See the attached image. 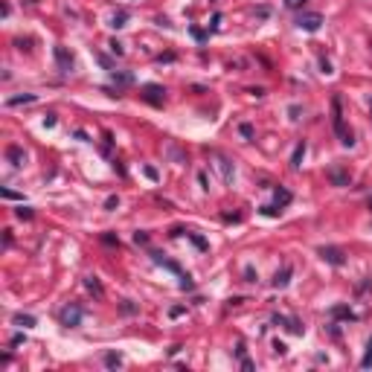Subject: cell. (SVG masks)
Returning a JSON list of instances; mask_svg holds the SVG:
<instances>
[{"label": "cell", "instance_id": "1", "mask_svg": "<svg viewBox=\"0 0 372 372\" xmlns=\"http://www.w3.org/2000/svg\"><path fill=\"white\" fill-rule=\"evenodd\" d=\"M332 111H335V131H337V137H340V143L343 146H352L355 140H352V131H349L346 125H343V114H340V99H332Z\"/></svg>", "mask_w": 372, "mask_h": 372}, {"label": "cell", "instance_id": "2", "mask_svg": "<svg viewBox=\"0 0 372 372\" xmlns=\"http://www.w3.org/2000/svg\"><path fill=\"white\" fill-rule=\"evenodd\" d=\"M320 23H323V15H320V12H305V15L297 18V26L305 29V32H317V29H320Z\"/></svg>", "mask_w": 372, "mask_h": 372}, {"label": "cell", "instance_id": "3", "mask_svg": "<svg viewBox=\"0 0 372 372\" xmlns=\"http://www.w3.org/2000/svg\"><path fill=\"white\" fill-rule=\"evenodd\" d=\"M320 256H323L329 265H335V267L346 265V253H343L340 247H320Z\"/></svg>", "mask_w": 372, "mask_h": 372}, {"label": "cell", "instance_id": "4", "mask_svg": "<svg viewBox=\"0 0 372 372\" xmlns=\"http://www.w3.org/2000/svg\"><path fill=\"white\" fill-rule=\"evenodd\" d=\"M61 323L64 326H79L81 323V308L79 305H64V308H61Z\"/></svg>", "mask_w": 372, "mask_h": 372}, {"label": "cell", "instance_id": "5", "mask_svg": "<svg viewBox=\"0 0 372 372\" xmlns=\"http://www.w3.org/2000/svg\"><path fill=\"white\" fill-rule=\"evenodd\" d=\"M329 180H332L335 186H349V183H352L349 172H346V169H340V166H332V169H329Z\"/></svg>", "mask_w": 372, "mask_h": 372}, {"label": "cell", "instance_id": "6", "mask_svg": "<svg viewBox=\"0 0 372 372\" xmlns=\"http://www.w3.org/2000/svg\"><path fill=\"white\" fill-rule=\"evenodd\" d=\"M146 102L151 105H163V87H157V84H146Z\"/></svg>", "mask_w": 372, "mask_h": 372}, {"label": "cell", "instance_id": "7", "mask_svg": "<svg viewBox=\"0 0 372 372\" xmlns=\"http://www.w3.org/2000/svg\"><path fill=\"white\" fill-rule=\"evenodd\" d=\"M6 157H9L12 166H23V163H26V154H23L21 146H9V149H6Z\"/></svg>", "mask_w": 372, "mask_h": 372}, {"label": "cell", "instance_id": "8", "mask_svg": "<svg viewBox=\"0 0 372 372\" xmlns=\"http://www.w3.org/2000/svg\"><path fill=\"white\" fill-rule=\"evenodd\" d=\"M56 58H58V67H61V73H67V70L73 67V58L64 53V46H56Z\"/></svg>", "mask_w": 372, "mask_h": 372}, {"label": "cell", "instance_id": "9", "mask_svg": "<svg viewBox=\"0 0 372 372\" xmlns=\"http://www.w3.org/2000/svg\"><path fill=\"white\" fill-rule=\"evenodd\" d=\"M84 285H87V291H90L93 297H99V300L105 297V291H102V282H99L96 276H87V279H84Z\"/></svg>", "mask_w": 372, "mask_h": 372}, {"label": "cell", "instance_id": "10", "mask_svg": "<svg viewBox=\"0 0 372 372\" xmlns=\"http://www.w3.org/2000/svg\"><path fill=\"white\" fill-rule=\"evenodd\" d=\"M302 157H305V143H300V146H297V151H294V157H291V166H294V169H300Z\"/></svg>", "mask_w": 372, "mask_h": 372}, {"label": "cell", "instance_id": "11", "mask_svg": "<svg viewBox=\"0 0 372 372\" xmlns=\"http://www.w3.org/2000/svg\"><path fill=\"white\" fill-rule=\"evenodd\" d=\"M332 314H335V317H340V320H355V314L349 311L346 305H335V308H332Z\"/></svg>", "mask_w": 372, "mask_h": 372}, {"label": "cell", "instance_id": "12", "mask_svg": "<svg viewBox=\"0 0 372 372\" xmlns=\"http://www.w3.org/2000/svg\"><path fill=\"white\" fill-rule=\"evenodd\" d=\"M288 279H291V267H285L282 273H276V279H273V285H276V288H285V285H288Z\"/></svg>", "mask_w": 372, "mask_h": 372}, {"label": "cell", "instance_id": "13", "mask_svg": "<svg viewBox=\"0 0 372 372\" xmlns=\"http://www.w3.org/2000/svg\"><path fill=\"white\" fill-rule=\"evenodd\" d=\"M15 326L29 329V326H35V317H29V314H15Z\"/></svg>", "mask_w": 372, "mask_h": 372}, {"label": "cell", "instance_id": "14", "mask_svg": "<svg viewBox=\"0 0 372 372\" xmlns=\"http://www.w3.org/2000/svg\"><path fill=\"white\" fill-rule=\"evenodd\" d=\"M288 201H291V192H288V189H282V186H279V189H276V204H279V207H285Z\"/></svg>", "mask_w": 372, "mask_h": 372}, {"label": "cell", "instance_id": "15", "mask_svg": "<svg viewBox=\"0 0 372 372\" xmlns=\"http://www.w3.org/2000/svg\"><path fill=\"white\" fill-rule=\"evenodd\" d=\"M26 102H35V93H23V96H15V99H9V105H26Z\"/></svg>", "mask_w": 372, "mask_h": 372}, {"label": "cell", "instance_id": "16", "mask_svg": "<svg viewBox=\"0 0 372 372\" xmlns=\"http://www.w3.org/2000/svg\"><path fill=\"white\" fill-rule=\"evenodd\" d=\"M360 366H363V369H369L372 366V337H369V343H366V355H363V360H360Z\"/></svg>", "mask_w": 372, "mask_h": 372}, {"label": "cell", "instance_id": "17", "mask_svg": "<svg viewBox=\"0 0 372 372\" xmlns=\"http://www.w3.org/2000/svg\"><path fill=\"white\" fill-rule=\"evenodd\" d=\"M218 166H221V172H224V180H232V169H230V163L224 160V157H218Z\"/></svg>", "mask_w": 372, "mask_h": 372}, {"label": "cell", "instance_id": "18", "mask_svg": "<svg viewBox=\"0 0 372 372\" xmlns=\"http://www.w3.org/2000/svg\"><path fill=\"white\" fill-rule=\"evenodd\" d=\"M125 21H128L125 12H116V15H114V23H111V26H116V29H119V26H125Z\"/></svg>", "mask_w": 372, "mask_h": 372}, {"label": "cell", "instance_id": "19", "mask_svg": "<svg viewBox=\"0 0 372 372\" xmlns=\"http://www.w3.org/2000/svg\"><path fill=\"white\" fill-rule=\"evenodd\" d=\"M15 215L23 218V221H29V218H32V209H29V207H18V209H15Z\"/></svg>", "mask_w": 372, "mask_h": 372}, {"label": "cell", "instance_id": "20", "mask_svg": "<svg viewBox=\"0 0 372 372\" xmlns=\"http://www.w3.org/2000/svg\"><path fill=\"white\" fill-rule=\"evenodd\" d=\"M119 363H122L119 355H114V352H111V355H105V366H119Z\"/></svg>", "mask_w": 372, "mask_h": 372}, {"label": "cell", "instance_id": "21", "mask_svg": "<svg viewBox=\"0 0 372 372\" xmlns=\"http://www.w3.org/2000/svg\"><path fill=\"white\" fill-rule=\"evenodd\" d=\"M239 131H242V137H244V140H250V137H253V128L247 125V122H244V125H239Z\"/></svg>", "mask_w": 372, "mask_h": 372}, {"label": "cell", "instance_id": "22", "mask_svg": "<svg viewBox=\"0 0 372 372\" xmlns=\"http://www.w3.org/2000/svg\"><path fill=\"white\" fill-rule=\"evenodd\" d=\"M105 207H108V209L119 207V198H116V195H111V198H108V201H105Z\"/></svg>", "mask_w": 372, "mask_h": 372}, {"label": "cell", "instance_id": "23", "mask_svg": "<svg viewBox=\"0 0 372 372\" xmlns=\"http://www.w3.org/2000/svg\"><path fill=\"white\" fill-rule=\"evenodd\" d=\"M102 242H105V244H119V239H116V236H111V232H105Z\"/></svg>", "mask_w": 372, "mask_h": 372}, {"label": "cell", "instance_id": "24", "mask_svg": "<svg viewBox=\"0 0 372 372\" xmlns=\"http://www.w3.org/2000/svg\"><path fill=\"white\" fill-rule=\"evenodd\" d=\"M242 369L244 372H253V360H247L244 355H242Z\"/></svg>", "mask_w": 372, "mask_h": 372}, {"label": "cell", "instance_id": "25", "mask_svg": "<svg viewBox=\"0 0 372 372\" xmlns=\"http://www.w3.org/2000/svg\"><path fill=\"white\" fill-rule=\"evenodd\" d=\"M302 3H305V0H285V6H288V9H300Z\"/></svg>", "mask_w": 372, "mask_h": 372}, {"label": "cell", "instance_id": "26", "mask_svg": "<svg viewBox=\"0 0 372 372\" xmlns=\"http://www.w3.org/2000/svg\"><path fill=\"white\" fill-rule=\"evenodd\" d=\"M134 242H137V244H146V242H149V236H146V232H137V236H134Z\"/></svg>", "mask_w": 372, "mask_h": 372}, {"label": "cell", "instance_id": "27", "mask_svg": "<svg viewBox=\"0 0 372 372\" xmlns=\"http://www.w3.org/2000/svg\"><path fill=\"white\" fill-rule=\"evenodd\" d=\"M192 242H195L198 247H201V250H204V247H207V242H204V239H201V236H192Z\"/></svg>", "mask_w": 372, "mask_h": 372}, {"label": "cell", "instance_id": "28", "mask_svg": "<svg viewBox=\"0 0 372 372\" xmlns=\"http://www.w3.org/2000/svg\"><path fill=\"white\" fill-rule=\"evenodd\" d=\"M111 50H114L116 56H122V44H119V41H114V44H111Z\"/></svg>", "mask_w": 372, "mask_h": 372}, {"label": "cell", "instance_id": "29", "mask_svg": "<svg viewBox=\"0 0 372 372\" xmlns=\"http://www.w3.org/2000/svg\"><path fill=\"white\" fill-rule=\"evenodd\" d=\"M369 207H372V201H369Z\"/></svg>", "mask_w": 372, "mask_h": 372}]
</instances>
